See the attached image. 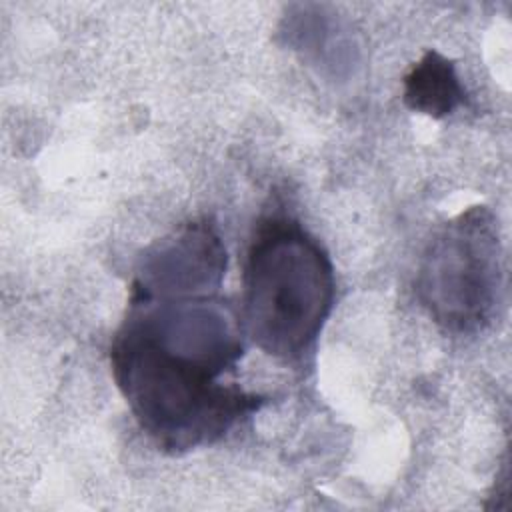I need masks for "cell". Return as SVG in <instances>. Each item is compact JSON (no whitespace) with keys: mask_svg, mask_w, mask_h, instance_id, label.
<instances>
[{"mask_svg":"<svg viewBox=\"0 0 512 512\" xmlns=\"http://www.w3.org/2000/svg\"><path fill=\"white\" fill-rule=\"evenodd\" d=\"M502 248L494 214L472 206L428 242L416 294L428 314L450 332L486 326L500 302Z\"/></svg>","mask_w":512,"mask_h":512,"instance_id":"3957f363","label":"cell"},{"mask_svg":"<svg viewBox=\"0 0 512 512\" xmlns=\"http://www.w3.org/2000/svg\"><path fill=\"white\" fill-rule=\"evenodd\" d=\"M110 370L140 430L172 454L214 444L266 402L228 374L166 352L122 326L110 342Z\"/></svg>","mask_w":512,"mask_h":512,"instance_id":"6da1fadb","label":"cell"},{"mask_svg":"<svg viewBox=\"0 0 512 512\" xmlns=\"http://www.w3.org/2000/svg\"><path fill=\"white\" fill-rule=\"evenodd\" d=\"M402 100L414 112L446 118L466 100V92L454 62L428 50L404 76Z\"/></svg>","mask_w":512,"mask_h":512,"instance_id":"277c9868","label":"cell"},{"mask_svg":"<svg viewBox=\"0 0 512 512\" xmlns=\"http://www.w3.org/2000/svg\"><path fill=\"white\" fill-rule=\"evenodd\" d=\"M334 294V266L324 246L290 216L260 220L242 266L246 336L268 356L298 362L314 348Z\"/></svg>","mask_w":512,"mask_h":512,"instance_id":"7a4b0ae2","label":"cell"}]
</instances>
